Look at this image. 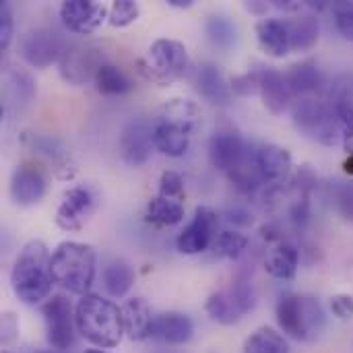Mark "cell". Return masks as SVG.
Segmentation results:
<instances>
[{
  "instance_id": "obj_1",
  "label": "cell",
  "mask_w": 353,
  "mask_h": 353,
  "mask_svg": "<svg viewBox=\"0 0 353 353\" xmlns=\"http://www.w3.org/2000/svg\"><path fill=\"white\" fill-rule=\"evenodd\" d=\"M201 124L203 112L194 101L180 97L165 101L151 120L155 149L168 157H182L190 149Z\"/></svg>"
},
{
  "instance_id": "obj_2",
  "label": "cell",
  "mask_w": 353,
  "mask_h": 353,
  "mask_svg": "<svg viewBox=\"0 0 353 353\" xmlns=\"http://www.w3.org/2000/svg\"><path fill=\"white\" fill-rule=\"evenodd\" d=\"M52 285V254L41 240H29L12 263L10 290L23 304H37L50 298Z\"/></svg>"
},
{
  "instance_id": "obj_3",
  "label": "cell",
  "mask_w": 353,
  "mask_h": 353,
  "mask_svg": "<svg viewBox=\"0 0 353 353\" xmlns=\"http://www.w3.org/2000/svg\"><path fill=\"white\" fill-rule=\"evenodd\" d=\"M74 321L81 337L99 350H112L120 345L122 337L126 335L122 308L97 294L81 296L74 306Z\"/></svg>"
},
{
  "instance_id": "obj_4",
  "label": "cell",
  "mask_w": 353,
  "mask_h": 353,
  "mask_svg": "<svg viewBox=\"0 0 353 353\" xmlns=\"http://www.w3.org/2000/svg\"><path fill=\"white\" fill-rule=\"evenodd\" d=\"M97 271V252L91 244L60 242L52 252V277L68 294H89Z\"/></svg>"
},
{
  "instance_id": "obj_5",
  "label": "cell",
  "mask_w": 353,
  "mask_h": 353,
  "mask_svg": "<svg viewBox=\"0 0 353 353\" xmlns=\"http://www.w3.org/2000/svg\"><path fill=\"white\" fill-rule=\"evenodd\" d=\"M190 68L188 50L182 41L172 37H159L155 39L147 56L139 60V72L157 87H170L186 77Z\"/></svg>"
},
{
  "instance_id": "obj_6",
  "label": "cell",
  "mask_w": 353,
  "mask_h": 353,
  "mask_svg": "<svg viewBox=\"0 0 353 353\" xmlns=\"http://www.w3.org/2000/svg\"><path fill=\"white\" fill-rule=\"evenodd\" d=\"M275 316L279 329L296 341H310L325 329V312L310 296L294 292L281 294L275 306Z\"/></svg>"
},
{
  "instance_id": "obj_7",
  "label": "cell",
  "mask_w": 353,
  "mask_h": 353,
  "mask_svg": "<svg viewBox=\"0 0 353 353\" xmlns=\"http://www.w3.org/2000/svg\"><path fill=\"white\" fill-rule=\"evenodd\" d=\"M294 126L308 139L333 147L341 141V126L333 103L321 97H298L292 105Z\"/></svg>"
},
{
  "instance_id": "obj_8",
  "label": "cell",
  "mask_w": 353,
  "mask_h": 353,
  "mask_svg": "<svg viewBox=\"0 0 353 353\" xmlns=\"http://www.w3.org/2000/svg\"><path fill=\"white\" fill-rule=\"evenodd\" d=\"M184 205H186L184 180L178 172L168 170L159 178L157 194L147 203L145 221H149L157 228L178 225L184 219V209H186Z\"/></svg>"
},
{
  "instance_id": "obj_9",
  "label": "cell",
  "mask_w": 353,
  "mask_h": 353,
  "mask_svg": "<svg viewBox=\"0 0 353 353\" xmlns=\"http://www.w3.org/2000/svg\"><path fill=\"white\" fill-rule=\"evenodd\" d=\"M254 304H256V294L252 283L236 281L230 288L211 294L205 304V310L215 323L230 327L240 323L248 312H252Z\"/></svg>"
},
{
  "instance_id": "obj_10",
  "label": "cell",
  "mask_w": 353,
  "mask_h": 353,
  "mask_svg": "<svg viewBox=\"0 0 353 353\" xmlns=\"http://www.w3.org/2000/svg\"><path fill=\"white\" fill-rule=\"evenodd\" d=\"M41 316L46 325V339L56 352H64L72 347L77 321H74V308L70 300L62 294H56L48 298V302L41 306Z\"/></svg>"
},
{
  "instance_id": "obj_11",
  "label": "cell",
  "mask_w": 353,
  "mask_h": 353,
  "mask_svg": "<svg viewBox=\"0 0 353 353\" xmlns=\"http://www.w3.org/2000/svg\"><path fill=\"white\" fill-rule=\"evenodd\" d=\"M217 228H219L217 211L209 205H199L188 225L178 234L176 248L188 256L201 254L217 242Z\"/></svg>"
},
{
  "instance_id": "obj_12",
  "label": "cell",
  "mask_w": 353,
  "mask_h": 353,
  "mask_svg": "<svg viewBox=\"0 0 353 353\" xmlns=\"http://www.w3.org/2000/svg\"><path fill=\"white\" fill-rule=\"evenodd\" d=\"M66 46L62 39L43 27L29 29L19 37V56L33 68H48L54 62H60Z\"/></svg>"
},
{
  "instance_id": "obj_13",
  "label": "cell",
  "mask_w": 353,
  "mask_h": 353,
  "mask_svg": "<svg viewBox=\"0 0 353 353\" xmlns=\"http://www.w3.org/2000/svg\"><path fill=\"white\" fill-rule=\"evenodd\" d=\"M252 157L254 151H250V145L234 130H217L209 139L211 165L225 176L252 161Z\"/></svg>"
},
{
  "instance_id": "obj_14",
  "label": "cell",
  "mask_w": 353,
  "mask_h": 353,
  "mask_svg": "<svg viewBox=\"0 0 353 353\" xmlns=\"http://www.w3.org/2000/svg\"><path fill=\"white\" fill-rule=\"evenodd\" d=\"M95 211V196L85 186L68 188L54 213V223L62 232H81Z\"/></svg>"
},
{
  "instance_id": "obj_15",
  "label": "cell",
  "mask_w": 353,
  "mask_h": 353,
  "mask_svg": "<svg viewBox=\"0 0 353 353\" xmlns=\"http://www.w3.org/2000/svg\"><path fill=\"white\" fill-rule=\"evenodd\" d=\"M155 151L153 126L145 118H132L124 124L120 132V155L130 168L145 165Z\"/></svg>"
},
{
  "instance_id": "obj_16",
  "label": "cell",
  "mask_w": 353,
  "mask_h": 353,
  "mask_svg": "<svg viewBox=\"0 0 353 353\" xmlns=\"http://www.w3.org/2000/svg\"><path fill=\"white\" fill-rule=\"evenodd\" d=\"M108 14L110 8L97 0H64L60 4V21L77 35H93Z\"/></svg>"
},
{
  "instance_id": "obj_17",
  "label": "cell",
  "mask_w": 353,
  "mask_h": 353,
  "mask_svg": "<svg viewBox=\"0 0 353 353\" xmlns=\"http://www.w3.org/2000/svg\"><path fill=\"white\" fill-rule=\"evenodd\" d=\"M254 163H256V170L265 182V186L275 192L279 186H283L290 176H292V170H294V161H292V153L279 145H261L256 151H254Z\"/></svg>"
},
{
  "instance_id": "obj_18",
  "label": "cell",
  "mask_w": 353,
  "mask_h": 353,
  "mask_svg": "<svg viewBox=\"0 0 353 353\" xmlns=\"http://www.w3.org/2000/svg\"><path fill=\"white\" fill-rule=\"evenodd\" d=\"M48 178L35 163H19L10 174L8 194L14 205L31 207L46 196Z\"/></svg>"
},
{
  "instance_id": "obj_19",
  "label": "cell",
  "mask_w": 353,
  "mask_h": 353,
  "mask_svg": "<svg viewBox=\"0 0 353 353\" xmlns=\"http://www.w3.org/2000/svg\"><path fill=\"white\" fill-rule=\"evenodd\" d=\"M105 60L99 58V54L95 52V48H83V46H72L66 48L60 62H58V70L60 77L70 83V85H85L87 81H93L97 68L103 64Z\"/></svg>"
},
{
  "instance_id": "obj_20",
  "label": "cell",
  "mask_w": 353,
  "mask_h": 353,
  "mask_svg": "<svg viewBox=\"0 0 353 353\" xmlns=\"http://www.w3.org/2000/svg\"><path fill=\"white\" fill-rule=\"evenodd\" d=\"M259 93L265 103V108L273 116H281L294 105V91L288 83L285 72L277 68H259Z\"/></svg>"
},
{
  "instance_id": "obj_21",
  "label": "cell",
  "mask_w": 353,
  "mask_h": 353,
  "mask_svg": "<svg viewBox=\"0 0 353 353\" xmlns=\"http://www.w3.org/2000/svg\"><path fill=\"white\" fill-rule=\"evenodd\" d=\"M194 89L211 105H228L232 99V85L213 62H201L194 68Z\"/></svg>"
},
{
  "instance_id": "obj_22",
  "label": "cell",
  "mask_w": 353,
  "mask_h": 353,
  "mask_svg": "<svg viewBox=\"0 0 353 353\" xmlns=\"http://www.w3.org/2000/svg\"><path fill=\"white\" fill-rule=\"evenodd\" d=\"M256 41L261 50L271 56V58H285L292 52V41H290V31L285 25V19H275L267 17L261 19L254 25Z\"/></svg>"
},
{
  "instance_id": "obj_23",
  "label": "cell",
  "mask_w": 353,
  "mask_h": 353,
  "mask_svg": "<svg viewBox=\"0 0 353 353\" xmlns=\"http://www.w3.org/2000/svg\"><path fill=\"white\" fill-rule=\"evenodd\" d=\"M194 325L190 316L182 312H163L155 314L151 325V339H159L170 345H184L192 339Z\"/></svg>"
},
{
  "instance_id": "obj_24",
  "label": "cell",
  "mask_w": 353,
  "mask_h": 353,
  "mask_svg": "<svg viewBox=\"0 0 353 353\" xmlns=\"http://www.w3.org/2000/svg\"><path fill=\"white\" fill-rule=\"evenodd\" d=\"M298 267H300V250L296 244H292L285 238L271 244L267 259H265V271L271 277L279 281H290L296 277Z\"/></svg>"
},
{
  "instance_id": "obj_25",
  "label": "cell",
  "mask_w": 353,
  "mask_h": 353,
  "mask_svg": "<svg viewBox=\"0 0 353 353\" xmlns=\"http://www.w3.org/2000/svg\"><path fill=\"white\" fill-rule=\"evenodd\" d=\"M122 319H124V333L132 341H143L151 337V325L155 314L151 312V306L143 298H130L122 306Z\"/></svg>"
},
{
  "instance_id": "obj_26",
  "label": "cell",
  "mask_w": 353,
  "mask_h": 353,
  "mask_svg": "<svg viewBox=\"0 0 353 353\" xmlns=\"http://www.w3.org/2000/svg\"><path fill=\"white\" fill-rule=\"evenodd\" d=\"M288 83L294 91V97H319L323 89V74L314 60H302L290 66L285 72Z\"/></svg>"
},
{
  "instance_id": "obj_27",
  "label": "cell",
  "mask_w": 353,
  "mask_h": 353,
  "mask_svg": "<svg viewBox=\"0 0 353 353\" xmlns=\"http://www.w3.org/2000/svg\"><path fill=\"white\" fill-rule=\"evenodd\" d=\"M288 31H290V41H292V52H306L316 46L319 41V19L312 12L296 14L292 19H285Z\"/></svg>"
},
{
  "instance_id": "obj_28",
  "label": "cell",
  "mask_w": 353,
  "mask_h": 353,
  "mask_svg": "<svg viewBox=\"0 0 353 353\" xmlns=\"http://www.w3.org/2000/svg\"><path fill=\"white\" fill-rule=\"evenodd\" d=\"M93 85H95L97 93L108 95V97L126 95V93H130L134 89L132 79L120 66H116L114 62H103L97 68V72L93 77Z\"/></svg>"
},
{
  "instance_id": "obj_29",
  "label": "cell",
  "mask_w": 353,
  "mask_h": 353,
  "mask_svg": "<svg viewBox=\"0 0 353 353\" xmlns=\"http://www.w3.org/2000/svg\"><path fill=\"white\" fill-rule=\"evenodd\" d=\"M101 283L110 298H124L134 285V271L124 261H112L101 271Z\"/></svg>"
},
{
  "instance_id": "obj_30",
  "label": "cell",
  "mask_w": 353,
  "mask_h": 353,
  "mask_svg": "<svg viewBox=\"0 0 353 353\" xmlns=\"http://www.w3.org/2000/svg\"><path fill=\"white\" fill-rule=\"evenodd\" d=\"M244 353H290L288 339L273 327H259L244 341Z\"/></svg>"
},
{
  "instance_id": "obj_31",
  "label": "cell",
  "mask_w": 353,
  "mask_h": 353,
  "mask_svg": "<svg viewBox=\"0 0 353 353\" xmlns=\"http://www.w3.org/2000/svg\"><path fill=\"white\" fill-rule=\"evenodd\" d=\"M205 33L209 41L219 50H230L238 41V27L225 14H209L205 21Z\"/></svg>"
},
{
  "instance_id": "obj_32",
  "label": "cell",
  "mask_w": 353,
  "mask_h": 353,
  "mask_svg": "<svg viewBox=\"0 0 353 353\" xmlns=\"http://www.w3.org/2000/svg\"><path fill=\"white\" fill-rule=\"evenodd\" d=\"M248 236L246 234H240V232H221L217 236V242H215V250L225 256V259H240L246 248H248Z\"/></svg>"
},
{
  "instance_id": "obj_33",
  "label": "cell",
  "mask_w": 353,
  "mask_h": 353,
  "mask_svg": "<svg viewBox=\"0 0 353 353\" xmlns=\"http://www.w3.org/2000/svg\"><path fill=\"white\" fill-rule=\"evenodd\" d=\"M25 141L31 145L33 151L46 155L48 159L56 161V163H64L66 161V149L62 147V143L54 137H43V134H27Z\"/></svg>"
},
{
  "instance_id": "obj_34",
  "label": "cell",
  "mask_w": 353,
  "mask_h": 353,
  "mask_svg": "<svg viewBox=\"0 0 353 353\" xmlns=\"http://www.w3.org/2000/svg\"><path fill=\"white\" fill-rule=\"evenodd\" d=\"M141 14V6L134 0H114V4L110 6V14H108V23L112 27H128L132 25Z\"/></svg>"
},
{
  "instance_id": "obj_35",
  "label": "cell",
  "mask_w": 353,
  "mask_h": 353,
  "mask_svg": "<svg viewBox=\"0 0 353 353\" xmlns=\"http://www.w3.org/2000/svg\"><path fill=\"white\" fill-rule=\"evenodd\" d=\"M335 112L339 118V126H341V143L347 155L353 153V103L350 99L341 97L335 103Z\"/></svg>"
},
{
  "instance_id": "obj_36",
  "label": "cell",
  "mask_w": 353,
  "mask_h": 353,
  "mask_svg": "<svg viewBox=\"0 0 353 353\" xmlns=\"http://www.w3.org/2000/svg\"><path fill=\"white\" fill-rule=\"evenodd\" d=\"M331 196H333V205H335L337 213L345 221L353 223V182L337 180L331 186Z\"/></svg>"
},
{
  "instance_id": "obj_37",
  "label": "cell",
  "mask_w": 353,
  "mask_h": 353,
  "mask_svg": "<svg viewBox=\"0 0 353 353\" xmlns=\"http://www.w3.org/2000/svg\"><path fill=\"white\" fill-rule=\"evenodd\" d=\"M8 83H10L12 91L19 97H23V99H31L35 95V81L31 79L29 72H25V70H21L17 66H10V70H8Z\"/></svg>"
},
{
  "instance_id": "obj_38",
  "label": "cell",
  "mask_w": 353,
  "mask_h": 353,
  "mask_svg": "<svg viewBox=\"0 0 353 353\" xmlns=\"http://www.w3.org/2000/svg\"><path fill=\"white\" fill-rule=\"evenodd\" d=\"M333 19L337 31L353 41V2H335L333 4Z\"/></svg>"
},
{
  "instance_id": "obj_39",
  "label": "cell",
  "mask_w": 353,
  "mask_h": 353,
  "mask_svg": "<svg viewBox=\"0 0 353 353\" xmlns=\"http://www.w3.org/2000/svg\"><path fill=\"white\" fill-rule=\"evenodd\" d=\"M230 85H232V91L242 97L254 95L259 93V70H248L244 74H238L230 81Z\"/></svg>"
},
{
  "instance_id": "obj_40",
  "label": "cell",
  "mask_w": 353,
  "mask_h": 353,
  "mask_svg": "<svg viewBox=\"0 0 353 353\" xmlns=\"http://www.w3.org/2000/svg\"><path fill=\"white\" fill-rule=\"evenodd\" d=\"M14 35V19L8 2H0V50H8Z\"/></svg>"
},
{
  "instance_id": "obj_41",
  "label": "cell",
  "mask_w": 353,
  "mask_h": 353,
  "mask_svg": "<svg viewBox=\"0 0 353 353\" xmlns=\"http://www.w3.org/2000/svg\"><path fill=\"white\" fill-rule=\"evenodd\" d=\"M331 312L339 319V321H352L353 319V296L350 294H337L331 298L329 302Z\"/></svg>"
},
{
  "instance_id": "obj_42",
  "label": "cell",
  "mask_w": 353,
  "mask_h": 353,
  "mask_svg": "<svg viewBox=\"0 0 353 353\" xmlns=\"http://www.w3.org/2000/svg\"><path fill=\"white\" fill-rule=\"evenodd\" d=\"M228 221H232L236 225H250L252 223V215L246 209L236 207V209H230L228 211Z\"/></svg>"
},
{
  "instance_id": "obj_43",
  "label": "cell",
  "mask_w": 353,
  "mask_h": 353,
  "mask_svg": "<svg viewBox=\"0 0 353 353\" xmlns=\"http://www.w3.org/2000/svg\"><path fill=\"white\" fill-rule=\"evenodd\" d=\"M246 8H248L250 12H263V10H267V2H261V0L246 2Z\"/></svg>"
},
{
  "instance_id": "obj_44",
  "label": "cell",
  "mask_w": 353,
  "mask_h": 353,
  "mask_svg": "<svg viewBox=\"0 0 353 353\" xmlns=\"http://www.w3.org/2000/svg\"><path fill=\"white\" fill-rule=\"evenodd\" d=\"M194 4V0H168V6L174 8H190Z\"/></svg>"
},
{
  "instance_id": "obj_45",
  "label": "cell",
  "mask_w": 353,
  "mask_h": 353,
  "mask_svg": "<svg viewBox=\"0 0 353 353\" xmlns=\"http://www.w3.org/2000/svg\"><path fill=\"white\" fill-rule=\"evenodd\" d=\"M343 172H345V174H350V176H353V153L352 155H347V159L343 161Z\"/></svg>"
},
{
  "instance_id": "obj_46",
  "label": "cell",
  "mask_w": 353,
  "mask_h": 353,
  "mask_svg": "<svg viewBox=\"0 0 353 353\" xmlns=\"http://www.w3.org/2000/svg\"><path fill=\"white\" fill-rule=\"evenodd\" d=\"M85 353H110V352H105V350H87Z\"/></svg>"
},
{
  "instance_id": "obj_47",
  "label": "cell",
  "mask_w": 353,
  "mask_h": 353,
  "mask_svg": "<svg viewBox=\"0 0 353 353\" xmlns=\"http://www.w3.org/2000/svg\"><path fill=\"white\" fill-rule=\"evenodd\" d=\"M37 353H60V352H56V350H52V352H37Z\"/></svg>"
}]
</instances>
